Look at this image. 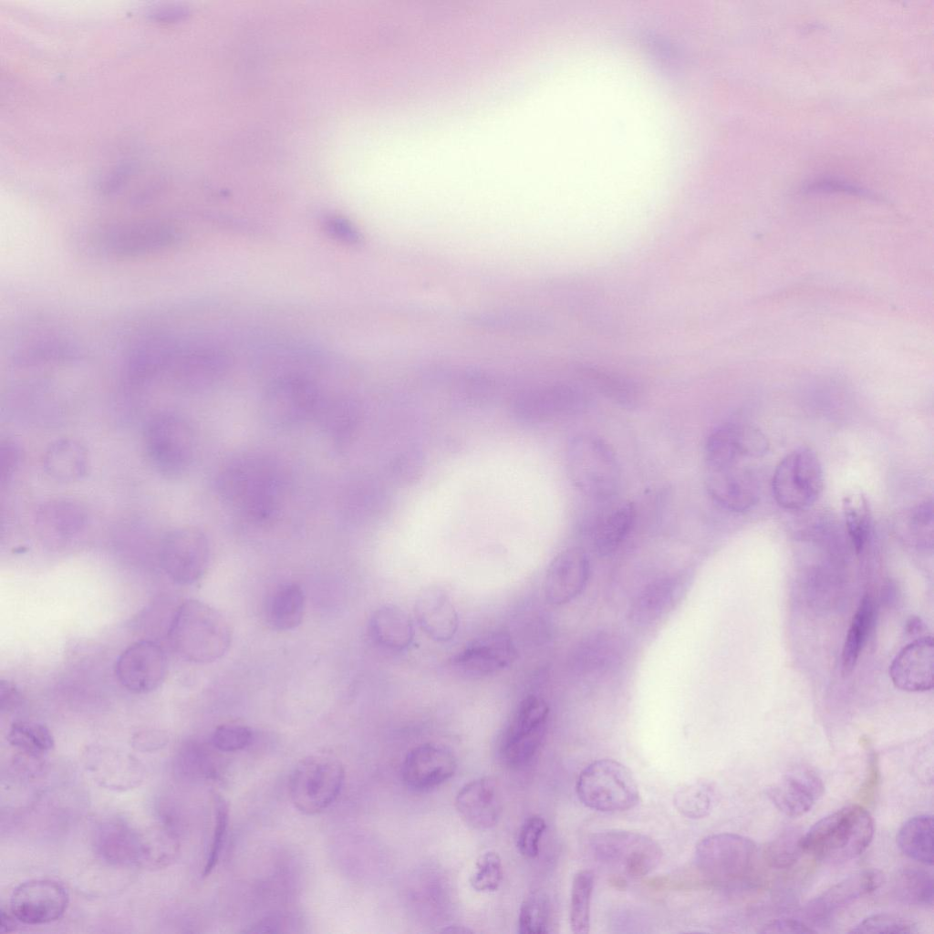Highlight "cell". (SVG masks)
<instances>
[{
  "label": "cell",
  "mask_w": 934,
  "mask_h": 934,
  "mask_svg": "<svg viewBox=\"0 0 934 934\" xmlns=\"http://www.w3.org/2000/svg\"><path fill=\"white\" fill-rule=\"evenodd\" d=\"M344 779L345 770L338 759L328 754L305 757L290 776L292 803L303 814H318L336 801Z\"/></svg>",
  "instance_id": "cell-8"
},
{
  "label": "cell",
  "mask_w": 934,
  "mask_h": 934,
  "mask_svg": "<svg viewBox=\"0 0 934 934\" xmlns=\"http://www.w3.org/2000/svg\"><path fill=\"white\" fill-rule=\"evenodd\" d=\"M546 829V823L540 815H531L524 820L520 827L516 846L519 853L529 859L536 857L540 850V841Z\"/></svg>",
  "instance_id": "cell-51"
},
{
  "label": "cell",
  "mask_w": 934,
  "mask_h": 934,
  "mask_svg": "<svg viewBox=\"0 0 934 934\" xmlns=\"http://www.w3.org/2000/svg\"><path fill=\"white\" fill-rule=\"evenodd\" d=\"M593 856L603 865L630 877H641L660 863L662 851L651 837L628 830H606L589 839Z\"/></svg>",
  "instance_id": "cell-9"
},
{
  "label": "cell",
  "mask_w": 934,
  "mask_h": 934,
  "mask_svg": "<svg viewBox=\"0 0 934 934\" xmlns=\"http://www.w3.org/2000/svg\"><path fill=\"white\" fill-rule=\"evenodd\" d=\"M932 875L918 867H905L899 869L893 880L894 896L911 906L933 905Z\"/></svg>",
  "instance_id": "cell-37"
},
{
  "label": "cell",
  "mask_w": 934,
  "mask_h": 934,
  "mask_svg": "<svg viewBox=\"0 0 934 934\" xmlns=\"http://www.w3.org/2000/svg\"><path fill=\"white\" fill-rule=\"evenodd\" d=\"M442 931L443 932H450V933H468V932H472V930H471V929H467L465 927H462V926H450V927L444 929Z\"/></svg>",
  "instance_id": "cell-60"
},
{
  "label": "cell",
  "mask_w": 934,
  "mask_h": 934,
  "mask_svg": "<svg viewBox=\"0 0 934 934\" xmlns=\"http://www.w3.org/2000/svg\"><path fill=\"white\" fill-rule=\"evenodd\" d=\"M23 701L22 695L16 686L8 681L0 682V708L2 711L16 709Z\"/></svg>",
  "instance_id": "cell-58"
},
{
  "label": "cell",
  "mask_w": 934,
  "mask_h": 934,
  "mask_svg": "<svg viewBox=\"0 0 934 934\" xmlns=\"http://www.w3.org/2000/svg\"><path fill=\"white\" fill-rule=\"evenodd\" d=\"M595 876L591 870L578 871L572 881L569 907L571 930L576 934H586L590 929L591 900Z\"/></svg>",
  "instance_id": "cell-39"
},
{
  "label": "cell",
  "mask_w": 934,
  "mask_h": 934,
  "mask_svg": "<svg viewBox=\"0 0 934 934\" xmlns=\"http://www.w3.org/2000/svg\"><path fill=\"white\" fill-rule=\"evenodd\" d=\"M823 780L813 769L795 767L767 789V796L783 814L798 817L809 812L824 793Z\"/></svg>",
  "instance_id": "cell-21"
},
{
  "label": "cell",
  "mask_w": 934,
  "mask_h": 934,
  "mask_svg": "<svg viewBox=\"0 0 934 934\" xmlns=\"http://www.w3.org/2000/svg\"><path fill=\"white\" fill-rule=\"evenodd\" d=\"M90 460L88 450L79 441L63 438L53 441L42 459L44 472L59 483H73L88 472Z\"/></svg>",
  "instance_id": "cell-30"
},
{
  "label": "cell",
  "mask_w": 934,
  "mask_h": 934,
  "mask_svg": "<svg viewBox=\"0 0 934 934\" xmlns=\"http://www.w3.org/2000/svg\"><path fill=\"white\" fill-rule=\"evenodd\" d=\"M824 474L817 455L801 447L784 457L776 466L773 479V496L782 508L801 510L812 505L820 496Z\"/></svg>",
  "instance_id": "cell-10"
},
{
  "label": "cell",
  "mask_w": 934,
  "mask_h": 934,
  "mask_svg": "<svg viewBox=\"0 0 934 934\" xmlns=\"http://www.w3.org/2000/svg\"><path fill=\"white\" fill-rule=\"evenodd\" d=\"M680 584L665 579L648 586L632 607V617L639 622L650 621L672 607L680 595Z\"/></svg>",
  "instance_id": "cell-38"
},
{
  "label": "cell",
  "mask_w": 934,
  "mask_h": 934,
  "mask_svg": "<svg viewBox=\"0 0 934 934\" xmlns=\"http://www.w3.org/2000/svg\"><path fill=\"white\" fill-rule=\"evenodd\" d=\"M551 906L548 898L534 892L522 903L518 916V933L545 934L550 932Z\"/></svg>",
  "instance_id": "cell-44"
},
{
  "label": "cell",
  "mask_w": 934,
  "mask_h": 934,
  "mask_svg": "<svg viewBox=\"0 0 934 934\" xmlns=\"http://www.w3.org/2000/svg\"><path fill=\"white\" fill-rule=\"evenodd\" d=\"M168 740V736L161 731L144 730L132 736L131 744L138 751L150 752L163 748Z\"/></svg>",
  "instance_id": "cell-55"
},
{
  "label": "cell",
  "mask_w": 934,
  "mask_h": 934,
  "mask_svg": "<svg viewBox=\"0 0 934 934\" xmlns=\"http://www.w3.org/2000/svg\"><path fill=\"white\" fill-rule=\"evenodd\" d=\"M517 658L511 636L492 632L470 642L451 659L457 671L470 677H483L508 668Z\"/></svg>",
  "instance_id": "cell-19"
},
{
  "label": "cell",
  "mask_w": 934,
  "mask_h": 934,
  "mask_svg": "<svg viewBox=\"0 0 934 934\" xmlns=\"http://www.w3.org/2000/svg\"><path fill=\"white\" fill-rule=\"evenodd\" d=\"M586 398L577 389L555 386L521 394L515 400L514 412L526 422H541L580 411Z\"/></svg>",
  "instance_id": "cell-23"
},
{
  "label": "cell",
  "mask_w": 934,
  "mask_h": 934,
  "mask_svg": "<svg viewBox=\"0 0 934 934\" xmlns=\"http://www.w3.org/2000/svg\"><path fill=\"white\" fill-rule=\"evenodd\" d=\"M143 444L150 465L166 478L184 474L194 458L193 429L185 418L174 412H161L150 419Z\"/></svg>",
  "instance_id": "cell-6"
},
{
  "label": "cell",
  "mask_w": 934,
  "mask_h": 934,
  "mask_svg": "<svg viewBox=\"0 0 934 934\" xmlns=\"http://www.w3.org/2000/svg\"><path fill=\"white\" fill-rule=\"evenodd\" d=\"M769 449L765 435L754 426L729 422L714 429L706 441L705 468L724 464L733 459H757Z\"/></svg>",
  "instance_id": "cell-18"
},
{
  "label": "cell",
  "mask_w": 934,
  "mask_h": 934,
  "mask_svg": "<svg viewBox=\"0 0 934 934\" xmlns=\"http://www.w3.org/2000/svg\"><path fill=\"white\" fill-rule=\"evenodd\" d=\"M867 761L866 775L859 794L861 800L869 802L874 797L878 786L880 772L878 758L874 751H870L867 753Z\"/></svg>",
  "instance_id": "cell-54"
},
{
  "label": "cell",
  "mask_w": 934,
  "mask_h": 934,
  "mask_svg": "<svg viewBox=\"0 0 934 934\" xmlns=\"http://www.w3.org/2000/svg\"><path fill=\"white\" fill-rule=\"evenodd\" d=\"M35 526L46 540L68 542L83 534L89 524L87 509L71 499H50L39 504Z\"/></svg>",
  "instance_id": "cell-25"
},
{
  "label": "cell",
  "mask_w": 934,
  "mask_h": 934,
  "mask_svg": "<svg viewBox=\"0 0 934 934\" xmlns=\"http://www.w3.org/2000/svg\"><path fill=\"white\" fill-rule=\"evenodd\" d=\"M843 512L850 541L856 554H859L864 550L872 529L868 502L860 493L847 495L843 500Z\"/></svg>",
  "instance_id": "cell-41"
},
{
  "label": "cell",
  "mask_w": 934,
  "mask_h": 934,
  "mask_svg": "<svg viewBox=\"0 0 934 934\" xmlns=\"http://www.w3.org/2000/svg\"><path fill=\"white\" fill-rule=\"evenodd\" d=\"M305 611V595L297 584L279 587L269 600L266 618L276 630H290L298 627Z\"/></svg>",
  "instance_id": "cell-35"
},
{
  "label": "cell",
  "mask_w": 934,
  "mask_h": 934,
  "mask_svg": "<svg viewBox=\"0 0 934 934\" xmlns=\"http://www.w3.org/2000/svg\"><path fill=\"white\" fill-rule=\"evenodd\" d=\"M87 764L98 782L116 790L131 788L143 776L140 763L130 757H99Z\"/></svg>",
  "instance_id": "cell-36"
},
{
  "label": "cell",
  "mask_w": 934,
  "mask_h": 934,
  "mask_svg": "<svg viewBox=\"0 0 934 934\" xmlns=\"http://www.w3.org/2000/svg\"><path fill=\"white\" fill-rule=\"evenodd\" d=\"M98 847L103 858L115 865L150 862L151 843L123 823L103 825L99 833Z\"/></svg>",
  "instance_id": "cell-29"
},
{
  "label": "cell",
  "mask_w": 934,
  "mask_h": 934,
  "mask_svg": "<svg viewBox=\"0 0 934 934\" xmlns=\"http://www.w3.org/2000/svg\"><path fill=\"white\" fill-rule=\"evenodd\" d=\"M635 517L636 509L630 503H622L606 514L593 532L595 550L601 555L614 552L628 534Z\"/></svg>",
  "instance_id": "cell-34"
},
{
  "label": "cell",
  "mask_w": 934,
  "mask_h": 934,
  "mask_svg": "<svg viewBox=\"0 0 934 934\" xmlns=\"http://www.w3.org/2000/svg\"><path fill=\"white\" fill-rule=\"evenodd\" d=\"M17 918L15 917L13 912L1 908L0 911V932L8 933L16 929Z\"/></svg>",
  "instance_id": "cell-59"
},
{
  "label": "cell",
  "mask_w": 934,
  "mask_h": 934,
  "mask_svg": "<svg viewBox=\"0 0 934 934\" xmlns=\"http://www.w3.org/2000/svg\"><path fill=\"white\" fill-rule=\"evenodd\" d=\"M920 626H921V624H920V620L918 618H911L908 622L907 629L909 632H913V631L917 630L918 628H920Z\"/></svg>",
  "instance_id": "cell-61"
},
{
  "label": "cell",
  "mask_w": 934,
  "mask_h": 934,
  "mask_svg": "<svg viewBox=\"0 0 934 934\" xmlns=\"http://www.w3.org/2000/svg\"><path fill=\"white\" fill-rule=\"evenodd\" d=\"M589 576V562L579 548L561 552L550 564L544 584L546 600L561 606L575 599L585 588Z\"/></svg>",
  "instance_id": "cell-24"
},
{
  "label": "cell",
  "mask_w": 934,
  "mask_h": 934,
  "mask_svg": "<svg viewBox=\"0 0 934 934\" xmlns=\"http://www.w3.org/2000/svg\"><path fill=\"white\" fill-rule=\"evenodd\" d=\"M178 239V231L171 224L134 223L113 226L106 231L102 236V246L117 257H138L165 251Z\"/></svg>",
  "instance_id": "cell-17"
},
{
  "label": "cell",
  "mask_w": 934,
  "mask_h": 934,
  "mask_svg": "<svg viewBox=\"0 0 934 934\" xmlns=\"http://www.w3.org/2000/svg\"><path fill=\"white\" fill-rule=\"evenodd\" d=\"M874 820L861 804L842 807L817 821L802 836L804 852L828 864H841L862 855L874 836Z\"/></svg>",
  "instance_id": "cell-3"
},
{
  "label": "cell",
  "mask_w": 934,
  "mask_h": 934,
  "mask_svg": "<svg viewBox=\"0 0 934 934\" xmlns=\"http://www.w3.org/2000/svg\"><path fill=\"white\" fill-rule=\"evenodd\" d=\"M461 817L473 828L493 827L502 814V797L496 780L491 776L474 779L461 787L455 797Z\"/></svg>",
  "instance_id": "cell-26"
},
{
  "label": "cell",
  "mask_w": 934,
  "mask_h": 934,
  "mask_svg": "<svg viewBox=\"0 0 934 934\" xmlns=\"http://www.w3.org/2000/svg\"><path fill=\"white\" fill-rule=\"evenodd\" d=\"M159 563L174 583L192 585L205 574L210 561V545L205 534L194 527L167 532L158 546Z\"/></svg>",
  "instance_id": "cell-11"
},
{
  "label": "cell",
  "mask_w": 934,
  "mask_h": 934,
  "mask_svg": "<svg viewBox=\"0 0 934 934\" xmlns=\"http://www.w3.org/2000/svg\"><path fill=\"white\" fill-rule=\"evenodd\" d=\"M882 883L883 875L877 869L856 872L812 899L806 905L804 914L815 924L825 923L847 906L875 892Z\"/></svg>",
  "instance_id": "cell-20"
},
{
  "label": "cell",
  "mask_w": 934,
  "mask_h": 934,
  "mask_svg": "<svg viewBox=\"0 0 934 934\" xmlns=\"http://www.w3.org/2000/svg\"><path fill=\"white\" fill-rule=\"evenodd\" d=\"M900 851L917 862L932 866L934 862L933 817L931 815L913 816L906 821L897 835Z\"/></svg>",
  "instance_id": "cell-33"
},
{
  "label": "cell",
  "mask_w": 934,
  "mask_h": 934,
  "mask_svg": "<svg viewBox=\"0 0 934 934\" xmlns=\"http://www.w3.org/2000/svg\"><path fill=\"white\" fill-rule=\"evenodd\" d=\"M809 192H845L853 194L867 195V192L857 186L852 185L847 182H843L835 180H819L812 182L807 186Z\"/></svg>",
  "instance_id": "cell-57"
},
{
  "label": "cell",
  "mask_w": 934,
  "mask_h": 934,
  "mask_svg": "<svg viewBox=\"0 0 934 934\" xmlns=\"http://www.w3.org/2000/svg\"><path fill=\"white\" fill-rule=\"evenodd\" d=\"M873 617V603L869 596H865L852 619L842 652V667L844 674L854 669Z\"/></svg>",
  "instance_id": "cell-42"
},
{
  "label": "cell",
  "mask_w": 934,
  "mask_h": 934,
  "mask_svg": "<svg viewBox=\"0 0 934 934\" xmlns=\"http://www.w3.org/2000/svg\"><path fill=\"white\" fill-rule=\"evenodd\" d=\"M548 714V705L537 696H527L519 703L501 741L505 764L519 767L532 759L544 738Z\"/></svg>",
  "instance_id": "cell-13"
},
{
  "label": "cell",
  "mask_w": 934,
  "mask_h": 934,
  "mask_svg": "<svg viewBox=\"0 0 934 934\" xmlns=\"http://www.w3.org/2000/svg\"><path fill=\"white\" fill-rule=\"evenodd\" d=\"M321 400L312 382L298 377H285L266 389L260 410L266 422L288 428L314 419Z\"/></svg>",
  "instance_id": "cell-12"
},
{
  "label": "cell",
  "mask_w": 934,
  "mask_h": 934,
  "mask_svg": "<svg viewBox=\"0 0 934 934\" xmlns=\"http://www.w3.org/2000/svg\"><path fill=\"white\" fill-rule=\"evenodd\" d=\"M761 933H811L816 932L804 921L790 918H781L765 924Z\"/></svg>",
  "instance_id": "cell-56"
},
{
  "label": "cell",
  "mask_w": 934,
  "mask_h": 934,
  "mask_svg": "<svg viewBox=\"0 0 934 934\" xmlns=\"http://www.w3.org/2000/svg\"><path fill=\"white\" fill-rule=\"evenodd\" d=\"M567 462L572 482L586 496L605 501L619 490V462L603 439L592 434L575 437L568 448Z\"/></svg>",
  "instance_id": "cell-5"
},
{
  "label": "cell",
  "mask_w": 934,
  "mask_h": 934,
  "mask_svg": "<svg viewBox=\"0 0 934 934\" xmlns=\"http://www.w3.org/2000/svg\"><path fill=\"white\" fill-rule=\"evenodd\" d=\"M215 815H214V828L213 834L208 851L206 862L203 867V877L209 876L219 860L222 849L223 847L226 831L228 826V805L225 800L216 795L215 801Z\"/></svg>",
  "instance_id": "cell-48"
},
{
  "label": "cell",
  "mask_w": 934,
  "mask_h": 934,
  "mask_svg": "<svg viewBox=\"0 0 934 934\" xmlns=\"http://www.w3.org/2000/svg\"><path fill=\"white\" fill-rule=\"evenodd\" d=\"M802 836L801 831L794 827L779 832L764 847L763 857L768 866L775 869L793 867L804 853Z\"/></svg>",
  "instance_id": "cell-43"
},
{
  "label": "cell",
  "mask_w": 934,
  "mask_h": 934,
  "mask_svg": "<svg viewBox=\"0 0 934 934\" xmlns=\"http://www.w3.org/2000/svg\"><path fill=\"white\" fill-rule=\"evenodd\" d=\"M23 460L21 446L13 440L6 439L0 444V481L5 486L13 479Z\"/></svg>",
  "instance_id": "cell-52"
},
{
  "label": "cell",
  "mask_w": 934,
  "mask_h": 934,
  "mask_svg": "<svg viewBox=\"0 0 934 934\" xmlns=\"http://www.w3.org/2000/svg\"><path fill=\"white\" fill-rule=\"evenodd\" d=\"M325 229L332 238L339 242L348 244L360 243L361 236L358 231L351 223L343 218H329L325 223Z\"/></svg>",
  "instance_id": "cell-53"
},
{
  "label": "cell",
  "mask_w": 934,
  "mask_h": 934,
  "mask_svg": "<svg viewBox=\"0 0 934 934\" xmlns=\"http://www.w3.org/2000/svg\"><path fill=\"white\" fill-rule=\"evenodd\" d=\"M712 799L711 786L698 782L680 789L674 795V805L683 816L700 819L710 814Z\"/></svg>",
  "instance_id": "cell-45"
},
{
  "label": "cell",
  "mask_w": 934,
  "mask_h": 934,
  "mask_svg": "<svg viewBox=\"0 0 934 934\" xmlns=\"http://www.w3.org/2000/svg\"><path fill=\"white\" fill-rule=\"evenodd\" d=\"M216 485L225 503L256 524L277 514L285 492V476L277 464L257 455L231 462L220 472Z\"/></svg>",
  "instance_id": "cell-1"
},
{
  "label": "cell",
  "mask_w": 934,
  "mask_h": 934,
  "mask_svg": "<svg viewBox=\"0 0 934 934\" xmlns=\"http://www.w3.org/2000/svg\"><path fill=\"white\" fill-rule=\"evenodd\" d=\"M68 900V893L59 882L34 879L16 887L10 899V910L25 924H47L62 917Z\"/></svg>",
  "instance_id": "cell-16"
},
{
  "label": "cell",
  "mask_w": 934,
  "mask_h": 934,
  "mask_svg": "<svg viewBox=\"0 0 934 934\" xmlns=\"http://www.w3.org/2000/svg\"><path fill=\"white\" fill-rule=\"evenodd\" d=\"M167 637L171 649L183 659L210 663L229 649L232 629L225 617L210 605L188 599L175 611Z\"/></svg>",
  "instance_id": "cell-2"
},
{
  "label": "cell",
  "mask_w": 934,
  "mask_h": 934,
  "mask_svg": "<svg viewBox=\"0 0 934 934\" xmlns=\"http://www.w3.org/2000/svg\"><path fill=\"white\" fill-rule=\"evenodd\" d=\"M900 529L917 539L927 541L932 539L933 504L932 500H925L911 508L900 522Z\"/></svg>",
  "instance_id": "cell-49"
},
{
  "label": "cell",
  "mask_w": 934,
  "mask_h": 934,
  "mask_svg": "<svg viewBox=\"0 0 934 934\" xmlns=\"http://www.w3.org/2000/svg\"><path fill=\"white\" fill-rule=\"evenodd\" d=\"M738 459L719 467L705 469V485L711 497L722 508L742 513L752 508L760 496L754 472Z\"/></svg>",
  "instance_id": "cell-15"
},
{
  "label": "cell",
  "mask_w": 934,
  "mask_h": 934,
  "mask_svg": "<svg viewBox=\"0 0 934 934\" xmlns=\"http://www.w3.org/2000/svg\"><path fill=\"white\" fill-rule=\"evenodd\" d=\"M369 631L378 645L392 651L406 649L414 637L410 616L400 607L390 604L381 606L373 612Z\"/></svg>",
  "instance_id": "cell-31"
},
{
  "label": "cell",
  "mask_w": 934,
  "mask_h": 934,
  "mask_svg": "<svg viewBox=\"0 0 934 934\" xmlns=\"http://www.w3.org/2000/svg\"><path fill=\"white\" fill-rule=\"evenodd\" d=\"M503 877L502 859L495 851H487L479 856L475 870L470 878L472 888L477 892L496 891Z\"/></svg>",
  "instance_id": "cell-46"
},
{
  "label": "cell",
  "mask_w": 934,
  "mask_h": 934,
  "mask_svg": "<svg viewBox=\"0 0 934 934\" xmlns=\"http://www.w3.org/2000/svg\"><path fill=\"white\" fill-rule=\"evenodd\" d=\"M168 671V659L163 648L150 639L138 640L119 656L115 674L129 691L145 694L157 690Z\"/></svg>",
  "instance_id": "cell-14"
},
{
  "label": "cell",
  "mask_w": 934,
  "mask_h": 934,
  "mask_svg": "<svg viewBox=\"0 0 934 934\" xmlns=\"http://www.w3.org/2000/svg\"><path fill=\"white\" fill-rule=\"evenodd\" d=\"M934 644L932 637L919 638L896 656L889 669L894 685L906 691H924L933 687Z\"/></svg>",
  "instance_id": "cell-27"
},
{
  "label": "cell",
  "mask_w": 934,
  "mask_h": 934,
  "mask_svg": "<svg viewBox=\"0 0 934 934\" xmlns=\"http://www.w3.org/2000/svg\"><path fill=\"white\" fill-rule=\"evenodd\" d=\"M918 931V925L908 918L894 914L879 913L859 921L852 927L849 933L910 934Z\"/></svg>",
  "instance_id": "cell-47"
},
{
  "label": "cell",
  "mask_w": 934,
  "mask_h": 934,
  "mask_svg": "<svg viewBox=\"0 0 934 934\" xmlns=\"http://www.w3.org/2000/svg\"><path fill=\"white\" fill-rule=\"evenodd\" d=\"M576 791L585 806L603 813L628 811L640 801L638 786L630 770L612 759H599L587 764L577 777Z\"/></svg>",
  "instance_id": "cell-7"
},
{
  "label": "cell",
  "mask_w": 934,
  "mask_h": 934,
  "mask_svg": "<svg viewBox=\"0 0 934 934\" xmlns=\"http://www.w3.org/2000/svg\"><path fill=\"white\" fill-rule=\"evenodd\" d=\"M252 731L244 725L227 723L218 726L211 738L212 745L221 752H236L248 746Z\"/></svg>",
  "instance_id": "cell-50"
},
{
  "label": "cell",
  "mask_w": 934,
  "mask_h": 934,
  "mask_svg": "<svg viewBox=\"0 0 934 934\" xmlns=\"http://www.w3.org/2000/svg\"><path fill=\"white\" fill-rule=\"evenodd\" d=\"M321 430L334 441L346 442L360 420L358 405L345 398H322L315 418Z\"/></svg>",
  "instance_id": "cell-32"
},
{
  "label": "cell",
  "mask_w": 934,
  "mask_h": 934,
  "mask_svg": "<svg viewBox=\"0 0 934 934\" xmlns=\"http://www.w3.org/2000/svg\"><path fill=\"white\" fill-rule=\"evenodd\" d=\"M9 743L30 757H40L55 745L49 729L42 723L17 721L11 724L7 734Z\"/></svg>",
  "instance_id": "cell-40"
},
{
  "label": "cell",
  "mask_w": 934,
  "mask_h": 934,
  "mask_svg": "<svg viewBox=\"0 0 934 934\" xmlns=\"http://www.w3.org/2000/svg\"><path fill=\"white\" fill-rule=\"evenodd\" d=\"M694 861L701 874L725 887L751 883L758 861V849L750 838L732 833L710 835L695 847Z\"/></svg>",
  "instance_id": "cell-4"
},
{
  "label": "cell",
  "mask_w": 934,
  "mask_h": 934,
  "mask_svg": "<svg viewBox=\"0 0 934 934\" xmlns=\"http://www.w3.org/2000/svg\"><path fill=\"white\" fill-rule=\"evenodd\" d=\"M414 614L420 629L436 642L451 641L459 628L456 608L448 593L441 587L422 588L414 603Z\"/></svg>",
  "instance_id": "cell-28"
},
{
  "label": "cell",
  "mask_w": 934,
  "mask_h": 934,
  "mask_svg": "<svg viewBox=\"0 0 934 934\" xmlns=\"http://www.w3.org/2000/svg\"><path fill=\"white\" fill-rule=\"evenodd\" d=\"M456 768V759L449 750L441 745L424 743L406 754L401 775L410 788L426 791L451 779Z\"/></svg>",
  "instance_id": "cell-22"
}]
</instances>
